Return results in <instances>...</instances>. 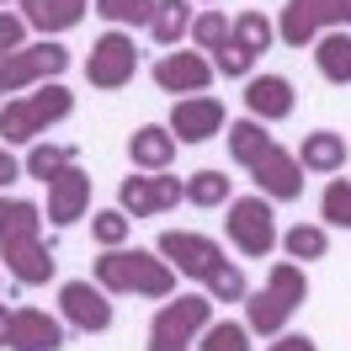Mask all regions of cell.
I'll return each instance as SVG.
<instances>
[{
    "instance_id": "1",
    "label": "cell",
    "mask_w": 351,
    "mask_h": 351,
    "mask_svg": "<svg viewBox=\"0 0 351 351\" xmlns=\"http://www.w3.org/2000/svg\"><path fill=\"white\" fill-rule=\"evenodd\" d=\"M160 256L176 266V271H186L192 282H202L208 298H219V304H245V271L229 256L219 250V240H208V234H192V229H165L160 234Z\"/></svg>"
},
{
    "instance_id": "2",
    "label": "cell",
    "mask_w": 351,
    "mask_h": 351,
    "mask_svg": "<svg viewBox=\"0 0 351 351\" xmlns=\"http://www.w3.org/2000/svg\"><path fill=\"white\" fill-rule=\"evenodd\" d=\"M0 261H5V271H11L22 287L53 282L59 261H53V250L43 245V208H38V202L16 197L11 223H5V234H0Z\"/></svg>"
},
{
    "instance_id": "3",
    "label": "cell",
    "mask_w": 351,
    "mask_h": 351,
    "mask_svg": "<svg viewBox=\"0 0 351 351\" xmlns=\"http://www.w3.org/2000/svg\"><path fill=\"white\" fill-rule=\"evenodd\" d=\"M96 282L107 293H138V298H171L176 293V266L160 250H101Z\"/></svg>"
},
{
    "instance_id": "4",
    "label": "cell",
    "mask_w": 351,
    "mask_h": 351,
    "mask_svg": "<svg viewBox=\"0 0 351 351\" xmlns=\"http://www.w3.org/2000/svg\"><path fill=\"white\" fill-rule=\"evenodd\" d=\"M304 298H308L304 266L277 261L261 293H245V330H256V335H282V325L298 314V304H304Z\"/></svg>"
},
{
    "instance_id": "5",
    "label": "cell",
    "mask_w": 351,
    "mask_h": 351,
    "mask_svg": "<svg viewBox=\"0 0 351 351\" xmlns=\"http://www.w3.org/2000/svg\"><path fill=\"white\" fill-rule=\"evenodd\" d=\"M75 112V96H69L59 80H48V86L27 90V96H16V101H5L0 107V144L11 149V144H32L38 133H48L59 117H69Z\"/></svg>"
},
{
    "instance_id": "6",
    "label": "cell",
    "mask_w": 351,
    "mask_h": 351,
    "mask_svg": "<svg viewBox=\"0 0 351 351\" xmlns=\"http://www.w3.org/2000/svg\"><path fill=\"white\" fill-rule=\"evenodd\" d=\"M213 325V298L208 293H181L171 304L154 314L149 325V351H186L192 346V335Z\"/></svg>"
},
{
    "instance_id": "7",
    "label": "cell",
    "mask_w": 351,
    "mask_h": 351,
    "mask_svg": "<svg viewBox=\"0 0 351 351\" xmlns=\"http://www.w3.org/2000/svg\"><path fill=\"white\" fill-rule=\"evenodd\" d=\"M223 229H229V245H234L240 256H250V261H266V256L277 250V219H271V202H266L261 192L229 202Z\"/></svg>"
},
{
    "instance_id": "8",
    "label": "cell",
    "mask_w": 351,
    "mask_h": 351,
    "mask_svg": "<svg viewBox=\"0 0 351 351\" xmlns=\"http://www.w3.org/2000/svg\"><path fill=\"white\" fill-rule=\"evenodd\" d=\"M325 27H351V0H287L282 22H277V38L287 48H304Z\"/></svg>"
},
{
    "instance_id": "9",
    "label": "cell",
    "mask_w": 351,
    "mask_h": 351,
    "mask_svg": "<svg viewBox=\"0 0 351 351\" xmlns=\"http://www.w3.org/2000/svg\"><path fill=\"white\" fill-rule=\"evenodd\" d=\"M69 69V48H59L53 38L43 43H27L16 48L5 64H0V90H27V86H48Z\"/></svg>"
},
{
    "instance_id": "10",
    "label": "cell",
    "mask_w": 351,
    "mask_h": 351,
    "mask_svg": "<svg viewBox=\"0 0 351 351\" xmlns=\"http://www.w3.org/2000/svg\"><path fill=\"white\" fill-rule=\"evenodd\" d=\"M133 69H138V48H133L128 32H101L96 43H90V59H86V80L96 90H117L133 80Z\"/></svg>"
},
{
    "instance_id": "11",
    "label": "cell",
    "mask_w": 351,
    "mask_h": 351,
    "mask_svg": "<svg viewBox=\"0 0 351 351\" xmlns=\"http://www.w3.org/2000/svg\"><path fill=\"white\" fill-rule=\"evenodd\" d=\"M117 202H123V213H133V219H154V213H165L176 202H186V181H176V176H165V171L128 176V181L117 186Z\"/></svg>"
},
{
    "instance_id": "12",
    "label": "cell",
    "mask_w": 351,
    "mask_h": 351,
    "mask_svg": "<svg viewBox=\"0 0 351 351\" xmlns=\"http://www.w3.org/2000/svg\"><path fill=\"white\" fill-rule=\"evenodd\" d=\"M59 308H64V325L101 335L112 325V293L101 282H64L59 287Z\"/></svg>"
},
{
    "instance_id": "13",
    "label": "cell",
    "mask_w": 351,
    "mask_h": 351,
    "mask_svg": "<svg viewBox=\"0 0 351 351\" xmlns=\"http://www.w3.org/2000/svg\"><path fill=\"white\" fill-rule=\"evenodd\" d=\"M229 128V117H223V101L219 96H181L171 107V133L181 144H208L213 133Z\"/></svg>"
},
{
    "instance_id": "14",
    "label": "cell",
    "mask_w": 351,
    "mask_h": 351,
    "mask_svg": "<svg viewBox=\"0 0 351 351\" xmlns=\"http://www.w3.org/2000/svg\"><path fill=\"white\" fill-rule=\"evenodd\" d=\"M250 176H256V186H261V197L271 202H293L304 197V165H298V154H287L282 144H271V149L250 165Z\"/></svg>"
},
{
    "instance_id": "15",
    "label": "cell",
    "mask_w": 351,
    "mask_h": 351,
    "mask_svg": "<svg viewBox=\"0 0 351 351\" xmlns=\"http://www.w3.org/2000/svg\"><path fill=\"white\" fill-rule=\"evenodd\" d=\"M11 351H59L64 346V325L43 314V308H11V330H5Z\"/></svg>"
},
{
    "instance_id": "16",
    "label": "cell",
    "mask_w": 351,
    "mask_h": 351,
    "mask_svg": "<svg viewBox=\"0 0 351 351\" xmlns=\"http://www.w3.org/2000/svg\"><path fill=\"white\" fill-rule=\"evenodd\" d=\"M86 208H90V176L80 171V165H69L64 176L48 181V223L69 229V223L86 219Z\"/></svg>"
},
{
    "instance_id": "17",
    "label": "cell",
    "mask_w": 351,
    "mask_h": 351,
    "mask_svg": "<svg viewBox=\"0 0 351 351\" xmlns=\"http://www.w3.org/2000/svg\"><path fill=\"white\" fill-rule=\"evenodd\" d=\"M208 80H213V59H208V53H186V48H181V53H165V59L154 64V86L171 90V96H176V90L202 96Z\"/></svg>"
},
{
    "instance_id": "18",
    "label": "cell",
    "mask_w": 351,
    "mask_h": 351,
    "mask_svg": "<svg viewBox=\"0 0 351 351\" xmlns=\"http://www.w3.org/2000/svg\"><path fill=\"white\" fill-rule=\"evenodd\" d=\"M293 80H282V75H256L250 86H245V107H250V117H261V123H282V117H293Z\"/></svg>"
},
{
    "instance_id": "19",
    "label": "cell",
    "mask_w": 351,
    "mask_h": 351,
    "mask_svg": "<svg viewBox=\"0 0 351 351\" xmlns=\"http://www.w3.org/2000/svg\"><path fill=\"white\" fill-rule=\"evenodd\" d=\"M298 165H304V171H314V176L346 171V133H330V128L304 133V144H298Z\"/></svg>"
},
{
    "instance_id": "20",
    "label": "cell",
    "mask_w": 351,
    "mask_h": 351,
    "mask_svg": "<svg viewBox=\"0 0 351 351\" xmlns=\"http://www.w3.org/2000/svg\"><path fill=\"white\" fill-rule=\"evenodd\" d=\"M80 16H86V0H22V22L38 27L43 38L80 27Z\"/></svg>"
},
{
    "instance_id": "21",
    "label": "cell",
    "mask_w": 351,
    "mask_h": 351,
    "mask_svg": "<svg viewBox=\"0 0 351 351\" xmlns=\"http://www.w3.org/2000/svg\"><path fill=\"white\" fill-rule=\"evenodd\" d=\"M128 160L138 165V171H165L176 160V133L160 128V123H144V128L128 138Z\"/></svg>"
},
{
    "instance_id": "22",
    "label": "cell",
    "mask_w": 351,
    "mask_h": 351,
    "mask_svg": "<svg viewBox=\"0 0 351 351\" xmlns=\"http://www.w3.org/2000/svg\"><path fill=\"white\" fill-rule=\"evenodd\" d=\"M314 64H319V75L330 86H351V32L346 27H330L314 43Z\"/></svg>"
},
{
    "instance_id": "23",
    "label": "cell",
    "mask_w": 351,
    "mask_h": 351,
    "mask_svg": "<svg viewBox=\"0 0 351 351\" xmlns=\"http://www.w3.org/2000/svg\"><path fill=\"white\" fill-rule=\"evenodd\" d=\"M186 32H192V0H154V11H149V38L154 43L176 48Z\"/></svg>"
},
{
    "instance_id": "24",
    "label": "cell",
    "mask_w": 351,
    "mask_h": 351,
    "mask_svg": "<svg viewBox=\"0 0 351 351\" xmlns=\"http://www.w3.org/2000/svg\"><path fill=\"white\" fill-rule=\"evenodd\" d=\"M223 133H229V154H234L240 165H256V160H261V154L271 149V144H277V138L266 133V123H261V117H240V123H229Z\"/></svg>"
},
{
    "instance_id": "25",
    "label": "cell",
    "mask_w": 351,
    "mask_h": 351,
    "mask_svg": "<svg viewBox=\"0 0 351 351\" xmlns=\"http://www.w3.org/2000/svg\"><path fill=\"white\" fill-rule=\"evenodd\" d=\"M69 165H75V149H69V144H32V149H27V160H22V171L27 176H38V181H53V176H64Z\"/></svg>"
},
{
    "instance_id": "26",
    "label": "cell",
    "mask_w": 351,
    "mask_h": 351,
    "mask_svg": "<svg viewBox=\"0 0 351 351\" xmlns=\"http://www.w3.org/2000/svg\"><path fill=\"white\" fill-rule=\"evenodd\" d=\"M282 250L293 256V261H319L330 250V234H325V223H293L282 234Z\"/></svg>"
},
{
    "instance_id": "27",
    "label": "cell",
    "mask_w": 351,
    "mask_h": 351,
    "mask_svg": "<svg viewBox=\"0 0 351 351\" xmlns=\"http://www.w3.org/2000/svg\"><path fill=\"white\" fill-rule=\"evenodd\" d=\"M208 59L219 64V75H229V80H245V75L256 69V59H261V53H250V48H245L240 38L229 32V43H219V48H213V53H208Z\"/></svg>"
},
{
    "instance_id": "28",
    "label": "cell",
    "mask_w": 351,
    "mask_h": 351,
    "mask_svg": "<svg viewBox=\"0 0 351 351\" xmlns=\"http://www.w3.org/2000/svg\"><path fill=\"white\" fill-rule=\"evenodd\" d=\"M90 11H96V16H107L112 27H149L154 0H96Z\"/></svg>"
},
{
    "instance_id": "29",
    "label": "cell",
    "mask_w": 351,
    "mask_h": 351,
    "mask_svg": "<svg viewBox=\"0 0 351 351\" xmlns=\"http://www.w3.org/2000/svg\"><path fill=\"white\" fill-rule=\"evenodd\" d=\"M186 202H192V208H219V202H229V176L197 171L186 181Z\"/></svg>"
},
{
    "instance_id": "30",
    "label": "cell",
    "mask_w": 351,
    "mask_h": 351,
    "mask_svg": "<svg viewBox=\"0 0 351 351\" xmlns=\"http://www.w3.org/2000/svg\"><path fill=\"white\" fill-rule=\"evenodd\" d=\"M229 32H234V22L223 16L219 5H208L202 16H192V38H197V48H208V53H213L219 43H229Z\"/></svg>"
},
{
    "instance_id": "31",
    "label": "cell",
    "mask_w": 351,
    "mask_h": 351,
    "mask_svg": "<svg viewBox=\"0 0 351 351\" xmlns=\"http://www.w3.org/2000/svg\"><path fill=\"white\" fill-rule=\"evenodd\" d=\"M319 219L335 229H351V181H330L319 192Z\"/></svg>"
},
{
    "instance_id": "32",
    "label": "cell",
    "mask_w": 351,
    "mask_h": 351,
    "mask_svg": "<svg viewBox=\"0 0 351 351\" xmlns=\"http://www.w3.org/2000/svg\"><path fill=\"white\" fill-rule=\"evenodd\" d=\"M202 351H250V330L234 319H219V325L202 330Z\"/></svg>"
},
{
    "instance_id": "33",
    "label": "cell",
    "mask_w": 351,
    "mask_h": 351,
    "mask_svg": "<svg viewBox=\"0 0 351 351\" xmlns=\"http://www.w3.org/2000/svg\"><path fill=\"white\" fill-rule=\"evenodd\" d=\"M90 234H96V245L117 250V245L128 240V213H123V208H101V213H90Z\"/></svg>"
},
{
    "instance_id": "34",
    "label": "cell",
    "mask_w": 351,
    "mask_h": 351,
    "mask_svg": "<svg viewBox=\"0 0 351 351\" xmlns=\"http://www.w3.org/2000/svg\"><path fill=\"white\" fill-rule=\"evenodd\" d=\"M234 38H240L250 53H261V48H271V38H277V27L266 22L261 11H245V16H234Z\"/></svg>"
},
{
    "instance_id": "35",
    "label": "cell",
    "mask_w": 351,
    "mask_h": 351,
    "mask_svg": "<svg viewBox=\"0 0 351 351\" xmlns=\"http://www.w3.org/2000/svg\"><path fill=\"white\" fill-rule=\"evenodd\" d=\"M16 48H27V22L16 11H0V64H5Z\"/></svg>"
},
{
    "instance_id": "36",
    "label": "cell",
    "mask_w": 351,
    "mask_h": 351,
    "mask_svg": "<svg viewBox=\"0 0 351 351\" xmlns=\"http://www.w3.org/2000/svg\"><path fill=\"white\" fill-rule=\"evenodd\" d=\"M266 351H319V346H314L308 335H277V341H271Z\"/></svg>"
},
{
    "instance_id": "37",
    "label": "cell",
    "mask_w": 351,
    "mask_h": 351,
    "mask_svg": "<svg viewBox=\"0 0 351 351\" xmlns=\"http://www.w3.org/2000/svg\"><path fill=\"white\" fill-rule=\"evenodd\" d=\"M16 176H22V165H16V154H11L5 144H0V186H11Z\"/></svg>"
},
{
    "instance_id": "38",
    "label": "cell",
    "mask_w": 351,
    "mask_h": 351,
    "mask_svg": "<svg viewBox=\"0 0 351 351\" xmlns=\"http://www.w3.org/2000/svg\"><path fill=\"white\" fill-rule=\"evenodd\" d=\"M11 208H16V197H11V202L0 197V234H5V223H11Z\"/></svg>"
},
{
    "instance_id": "39",
    "label": "cell",
    "mask_w": 351,
    "mask_h": 351,
    "mask_svg": "<svg viewBox=\"0 0 351 351\" xmlns=\"http://www.w3.org/2000/svg\"><path fill=\"white\" fill-rule=\"evenodd\" d=\"M5 330H11V308L0 304V346H5Z\"/></svg>"
},
{
    "instance_id": "40",
    "label": "cell",
    "mask_w": 351,
    "mask_h": 351,
    "mask_svg": "<svg viewBox=\"0 0 351 351\" xmlns=\"http://www.w3.org/2000/svg\"><path fill=\"white\" fill-rule=\"evenodd\" d=\"M208 5H219V0H208Z\"/></svg>"
},
{
    "instance_id": "41",
    "label": "cell",
    "mask_w": 351,
    "mask_h": 351,
    "mask_svg": "<svg viewBox=\"0 0 351 351\" xmlns=\"http://www.w3.org/2000/svg\"><path fill=\"white\" fill-rule=\"evenodd\" d=\"M0 5H5V0H0Z\"/></svg>"
}]
</instances>
